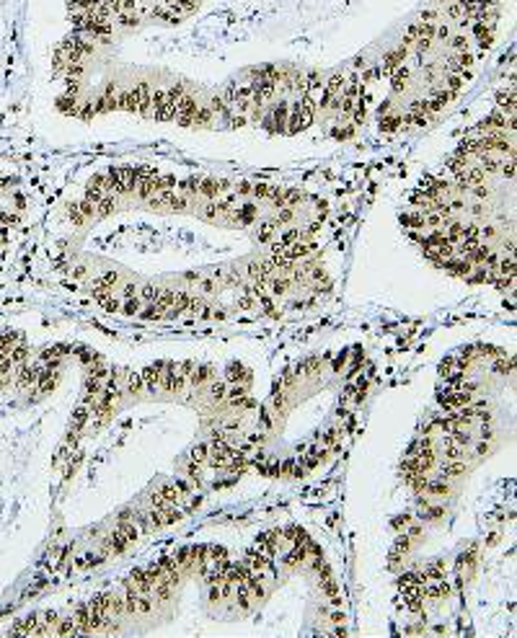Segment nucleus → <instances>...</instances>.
I'll return each instance as SVG.
<instances>
[{"label":"nucleus","instance_id":"1","mask_svg":"<svg viewBox=\"0 0 517 638\" xmlns=\"http://www.w3.org/2000/svg\"><path fill=\"white\" fill-rule=\"evenodd\" d=\"M181 499H184V496H181V491L176 489V483H166V486H161V489H155L153 496H150L153 506H176Z\"/></svg>","mask_w":517,"mask_h":638},{"label":"nucleus","instance_id":"2","mask_svg":"<svg viewBox=\"0 0 517 638\" xmlns=\"http://www.w3.org/2000/svg\"><path fill=\"white\" fill-rule=\"evenodd\" d=\"M196 106H200V104H196V101H194V98L184 91V96L176 101V116H174V119H176V122H179L181 127L194 124V111H196Z\"/></svg>","mask_w":517,"mask_h":638},{"label":"nucleus","instance_id":"3","mask_svg":"<svg viewBox=\"0 0 517 638\" xmlns=\"http://www.w3.org/2000/svg\"><path fill=\"white\" fill-rule=\"evenodd\" d=\"M166 367H168V362H155L153 367H147V370L140 372V375H142L145 390L155 393V388H161V377H163V370H166Z\"/></svg>","mask_w":517,"mask_h":638},{"label":"nucleus","instance_id":"4","mask_svg":"<svg viewBox=\"0 0 517 638\" xmlns=\"http://www.w3.org/2000/svg\"><path fill=\"white\" fill-rule=\"evenodd\" d=\"M225 382H228V385H235V382L249 385V382H251V370H249L246 365H241V362H233V365H228V370H225Z\"/></svg>","mask_w":517,"mask_h":638},{"label":"nucleus","instance_id":"5","mask_svg":"<svg viewBox=\"0 0 517 638\" xmlns=\"http://www.w3.org/2000/svg\"><path fill=\"white\" fill-rule=\"evenodd\" d=\"M116 271H106V274H101L96 282H93V295L96 297H101V295H109L111 290H114V285H116Z\"/></svg>","mask_w":517,"mask_h":638},{"label":"nucleus","instance_id":"6","mask_svg":"<svg viewBox=\"0 0 517 638\" xmlns=\"http://www.w3.org/2000/svg\"><path fill=\"white\" fill-rule=\"evenodd\" d=\"M212 377H215V372H212V367H210V365H200V367H194V370H191V375H189V380H191V385H194V388L207 385Z\"/></svg>","mask_w":517,"mask_h":638},{"label":"nucleus","instance_id":"7","mask_svg":"<svg viewBox=\"0 0 517 638\" xmlns=\"http://www.w3.org/2000/svg\"><path fill=\"white\" fill-rule=\"evenodd\" d=\"M390 86H393V91H404L406 88V81H409V67L401 62V65H396L390 72Z\"/></svg>","mask_w":517,"mask_h":638},{"label":"nucleus","instance_id":"8","mask_svg":"<svg viewBox=\"0 0 517 638\" xmlns=\"http://www.w3.org/2000/svg\"><path fill=\"white\" fill-rule=\"evenodd\" d=\"M127 545H130V540L116 530V532H111V538L106 540V550H104V553H125Z\"/></svg>","mask_w":517,"mask_h":638},{"label":"nucleus","instance_id":"9","mask_svg":"<svg viewBox=\"0 0 517 638\" xmlns=\"http://www.w3.org/2000/svg\"><path fill=\"white\" fill-rule=\"evenodd\" d=\"M422 579L424 581H437V579H445V564L442 561H434L429 566H424L422 571Z\"/></svg>","mask_w":517,"mask_h":638},{"label":"nucleus","instance_id":"10","mask_svg":"<svg viewBox=\"0 0 517 638\" xmlns=\"http://www.w3.org/2000/svg\"><path fill=\"white\" fill-rule=\"evenodd\" d=\"M404 127V119L401 116H380V130L383 132H396Z\"/></svg>","mask_w":517,"mask_h":638},{"label":"nucleus","instance_id":"11","mask_svg":"<svg viewBox=\"0 0 517 638\" xmlns=\"http://www.w3.org/2000/svg\"><path fill=\"white\" fill-rule=\"evenodd\" d=\"M290 290V279L287 276H282V279H272V282L266 285V292H272V295H285Z\"/></svg>","mask_w":517,"mask_h":638},{"label":"nucleus","instance_id":"12","mask_svg":"<svg viewBox=\"0 0 517 638\" xmlns=\"http://www.w3.org/2000/svg\"><path fill=\"white\" fill-rule=\"evenodd\" d=\"M225 393H228V382L225 380H210V395L212 401H225Z\"/></svg>","mask_w":517,"mask_h":638},{"label":"nucleus","instance_id":"13","mask_svg":"<svg viewBox=\"0 0 517 638\" xmlns=\"http://www.w3.org/2000/svg\"><path fill=\"white\" fill-rule=\"evenodd\" d=\"M212 116H215V111H212L210 106H196V111H194V124H210Z\"/></svg>","mask_w":517,"mask_h":638},{"label":"nucleus","instance_id":"14","mask_svg":"<svg viewBox=\"0 0 517 638\" xmlns=\"http://www.w3.org/2000/svg\"><path fill=\"white\" fill-rule=\"evenodd\" d=\"M99 300V305L106 310V313H119V308H122V300H116V297H111V295H101V297H96Z\"/></svg>","mask_w":517,"mask_h":638},{"label":"nucleus","instance_id":"15","mask_svg":"<svg viewBox=\"0 0 517 638\" xmlns=\"http://www.w3.org/2000/svg\"><path fill=\"white\" fill-rule=\"evenodd\" d=\"M465 470V465L460 463V460H448V465L442 468V478H455V475H460Z\"/></svg>","mask_w":517,"mask_h":638},{"label":"nucleus","instance_id":"16","mask_svg":"<svg viewBox=\"0 0 517 638\" xmlns=\"http://www.w3.org/2000/svg\"><path fill=\"white\" fill-rule=\"evenodd\" d=\"M473 564H476V548L463 550V553H460V558H458V569L463 571V569H471Z\"/></svg>","mask_w":517,"mask_h":638},{"label":"nucleus","instance_id":"17","mask_svg":"<svg viewBox=\"0 0 517 638\" xmlns=\"http://www.w3.org/2000/svg\"><path fill=\"white\" fill-rule=\"evenodd\" d=\"M272 194H274L272 184H254V189H251V196H256V199H272Z\"/></svg>","mask_w":517,"mask_h":638},{"label":"nucleus","instance_id":"18","mask_svg":"<svg viewBox=\"0 0 517 638\" xmlns=\"http://www.w3.org/2000/svg\"><path fill=\"white\" fill-rule=\"evenodd\" d=\"M207 452H210V445L207 442H202V445H196L194 450H191V463H207Z\"/></svg>","mask_w":517,"mask_h":638},{"label":"nucleus","instance_id":"19","mask_svg":"<svg viewBox=\"0 0 517 638\" xmlns=\"http://www.w3.org/2000/svg\"><path fill=\"white\" fill-rule=\"evenodd\" d=\"M145 385H142V375L140 372H130L127 375V393H140Z\"/></svg>","mask_w":517,"mask_h":638},{"label":"nucleus","instance_id":"20","mask_svg":"<svg viewBox=\"0 0 517 638\" xmlns=\"http://www.w3.org/2000/svg\"><path fill=\"white\" fill-rule=\"evenodd\" d=\"M274 233H277V222H264V225L259 227V241H261V243H269Z\"/></svg>","mask_w":517,"mask_h":638},{"label":"nucleus","instance_id":"21","mask_svg":"<svg viewBox=\"0 0 517 638\" xmlns=\"http://www.w3.org/2000/svg\"><path fill=\"white\" fill-rule=\"evenodd\" d=\"M140 308H142V305H140L137 297H125V302H122V308H119V310L127 313V315H135V313H140Z\"/></svg>","mask_w":517,"mask_h":638},{"label":"nucleus","instance_id":"22","mask_svg":"<svg viewBox=\"0 0 517 638\" xmlns=\"http://www.w3.org/2000/svg\"><path fill=\"white\" fill-rule=\"evenodd\" d=\"M292 217H295V207L282 205V207H280V215H277V220H274V222H277V225H285V222H290Z\"/></svg>","mask_w":517,"mask_h":638},{"label":"nucleus","instance_id":"23","mask_svg":"<svg viewBox=\"0 0 517 638\" xmlns=\"http://www.w3.org/2000/svg\"><path fill=\"white\" fill-rule=\"evenodd\" d=\"M150 607H153V597H150V594H140V592H137V613L147 615V613H150Z\"/></svg>","mask_w":517,"mask_h":638},{"label":"nucleus","instance_id":"24","mask_svg":"<svg viewBox=\"0 0 517 638\" xmlns=\"http://www.w3.org/2000/svg\"><path fill=\"white\" fill-rule=\"evenodd\" d=\"M70 220H72L75 225H83V222H86V212H83L81 202H78V205H72V207H70Z\"/></svg>","mask_w":517,"mask_h":638},{"label":"nucleus","instance_id":"25","mask_svg":"<svg viewBox=\"0 0 517 638\" xmlns=\"http://www.w3.org/2000/svg\"><path fill=\"white\" fill-rule=\"evenodd\" d=\"M254 305H256V300H254V292H251V290H246L241 297H238V308H241V310H251Z\"/></svg>","mask_w":517,"mask_h":638},{"label":"nucleus","instance_id":"26","mask_svg":"<svg viewBox=\"0 0 517 638\" xmlns=\"http://www.w3.org/2000/svg\"><path fill=\"white\" fill-rule=\"evenodd\" d=\"M347 362H349V349H347V351H339V354L334 356V372H341V370L347 367Z\"/></svg>","mask_w":517,"mask_h":638},{"label":"nucleus","instance_id":"27","mask_svg":"<svg viewBox=\"0 0 517 638\" xmlns=\"http://www.w3.org/2000/svg\"><path fill=\"white\" fill-rule=\"evenodd\" d=\"M494 370H497V372H512V360L507 362V360H504V354H499V356H497V362H494Z\"/></svg>","mask_w":517,"mask_h":638},{"label":"nucleus","instance_id":"28","mask_svg":"<svg viewBox=\"0 0 517 638\" xmlns=\"http://www.w3.org/2000/svg\"><path fill=\"white\" fill-rule=\"evenodd\" d=\"M453 47H455L458 52H468V49H471V44H468V39H465V34H458V36L453 39Z\"/></svg>","mask_w":517,"mask_h":638},{"label":"nucleus","instance_id":"29","mask_svg":"<svg viewBox=\"0 0 517 638\" xmlns=\"http://www.w3.org/2000/svg\"><path fill=\"white\" fill-rule=\"evenodd\" d=\"M259 424H261V429H269V426H272V414H269L266 409L259 411Z\"/></svg>","mask_w":517,"mask_h":638},{"label":"nucleus","instance_id":"30","mask_svg":"<svg viewBox=\"0 0 517 638\" xmlns=\"http://www.w3.org/2000/svg\"><path fill=\"white\" fill-rule=\"evenodd\" d=\"M125 297H135V285H127V287H125Z\"/></svg>","mask_w":517,"mask_h":638},{"label":"nucleus","instance_id":"31","mask_svg":"<svg viewBox=\"0 0 517 638\" xmlns=\"http://www.w3.org/2000/svg\"><path fill=\"white\" fill-rule=\"evenodd\" d=\"M75 276H86V266H78V269H75Z\"/></svg>","mask_w":517,"mask_h":638},{"label":"nucleus","instance_id":"32","mask_svg":"<svg viewBox=\"0 0 517 638\" xmlns=\"http://www.w3.org/2000/svg\"><path fill=\"white\" fill-rule=\"evenodd\" d=\"M486 450H489V447H486V445H484V442H481V445H479V447H476V452H479V455H484V452H486Z\"/></svg>","mask_w":517,"mask_h":638},{"label":"nucleus","instance_id":"33","mask_svg":"<svg viewBox=\"0 0 517 638\" xmlns=\"http://www.w3.org/2000/svg\"><path fill=\"white\" fill-rule=\"evenodd\" d=\"M497 540H499V535H497V532H491V535H489V545H494Z\"/></svg>","mask_w":517,"mask_h":638}]
</instances>
